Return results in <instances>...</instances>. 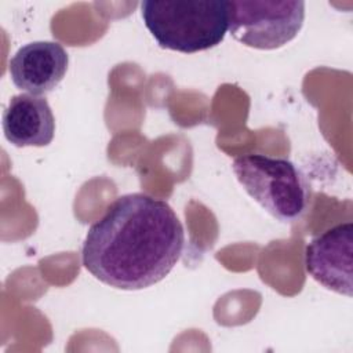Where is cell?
<instances>
[{"mask_svg":"<svg viewBox=\"0 0 353 353\" xmlns=\"http://www.w3.org/2000/svg\"><path fill=\"white\" fill-rule=\"evenodd\" d=\"M185 247V230L172 207L145 193L117 197L85 234L81 261L99 281L137 291L161 281Z\"/></svg>","mask_w":353,"mask_h":353,"instance_id":"cell-1","label":"cell"},{"mask_svg":"<svg viewBox=\"0 0 353 353\" xmlns=\"http://www.w3.org/2000/svg\"><path fill=\"white\" fill-rule=\"evenodd\" d=\"M141 15L161 48L193 54L210 50L225 39L229 1L145 0L141 3Z\"/></svg>","mask_w":353,"mask_h":353,"instance_id":"cell-2","label":"cell"},{"mask_svg":"<svg viewBox=\"0 0 353 353\" xmlns=\"http://www.w3.org/2000/svg\"><path fill=\"white\" fill-rule=\"evenodd\" d=\"M232 168L243 189L277 221L294 222L306 211L307 182L288 159L248 153L236 157Z\"/></svg>","mask_w":353,"mask_h":353,"instance_id":"cell-3","label":"cell"},{"mask_svg":"<svg viewBox=\"0 0 353 353\" xmlns=\"http://www.w3.org/2000/svg\"><path fill=\"white\" fill-rule=\"evenodd\" d=\"M305 21V1H229L230 34L256 50H276L296 37Z\"/></svg>","mask_w":353,"mask_h":353,"instance_id":"cell-4","label":"cell"},{"mask_svg":"<svg viewBox=\"0 0 353 353\" xmlns=\"http://www.w3.org/2000/svg\"><path fill=\"white\" fill-rule=\"evenodd\" d=\"M306 272L341 295L353 294V223L335 225L313 237L305 251Z\"/></svg>","mask_w":353,"mask_h":353,"instance_id":"cell-5","label":"cell"},{"mask_svg":"<svg viewBox=\"0 0 353 353\" xmlns=\"http://www.w3.org/2000/svg\"><path fill=\"white\" fill-rule=\"evenodd\" d=\"M69 55L57 41H32L22 46L10 59L14 85L30 95H46L63 80Z\"/></svg>","mask_w":353,"mask_h":353,"instance_id":"cell-6","label":"cell"},{"mask_svg":"<svg viewBox=\"0 0 353 353\" xmlns=\"http://www.w3.org/2000/svg\"><path fill=\"white\" fill-rule=\"evenodd\" d=\"M6 139L17 148L47 146L55 132V119L46 98L14 95L3 113Z\"/></svg>","mask_w":353,"mask_h":353,"instance_id":"cell-7","label":"cell"}]
</instances>
